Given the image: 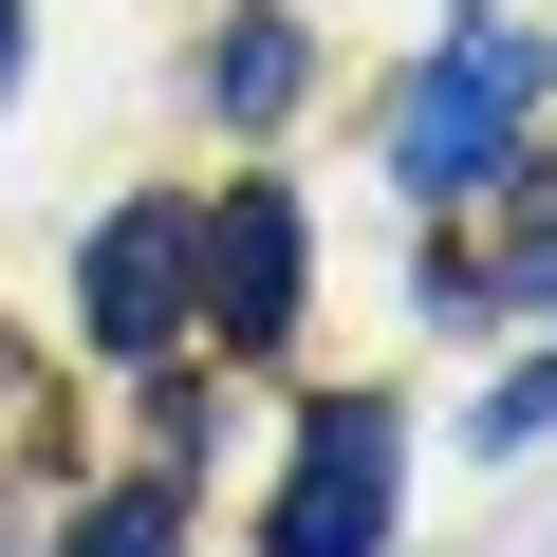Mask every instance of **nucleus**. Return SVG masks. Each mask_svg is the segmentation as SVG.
I'll return each mask as SVG.
<instances>
[{
  "label": "nucleus",
  "instance_id": "7",
  "mask_svg": "<svg viewBox=\"0 0 557 557\" xmlns=\"http://www.w3.org/2000/svg\"><path fill=\"white\" fill-rule=\"evenodd\" d=\"M465 428H483V446H539V428H557V354H539V372H520L502 409H465Z\"/></svg>",
  "mask_w": 557,
  "mask_h": 557
},
{
  "label": "nucleus",
  "instance_id": "4",
  "mask_svg": "<svg viewBox=\"0 0 557 557\" xmlns=\"http://www.w3.org/2000/svg\"><path fill=\"white\" fill-rule=\"evenodd\" d=\"M205 317L260 354V335H298V205L278 186H242L223 223H205Z\"/></svg>",
  "mask_w": 557,
  "mask_h": 557
},
{
  "label": "nucleus",
  "instance_id": "6",
  "mask_svg": "<svg viewBox=\"0 0 557 557\" xmlns=\"http://www.w3.org/2000/svg\"><path fill=\"white\" fill-rule=\"evenodd\" d=\"M75 557H168V502H149V483H131V502H94V520H75Z\"/></svg>",
  "mask_w": 557,
  "mask_h": 557
},
{
  "label": "nucleus",
  "instance_id": "8",
  "mask_svg": "<svg viewBox=\"0 0 557 557\" xmlns=\"http://www.w3.org/2000/svg\"><path fill=\"white\" fill-rule=\"evenodd\" d=\"M0 94H20V0H0Z\"/></svg>",
  "mask_w": 557,
  "mask_h": 557
},
{
  "label": "nucleus",
  "instance_id": "3",
  "mask_svg": "<svg viewBox=\"0 0 557 557\" xmlns=\"http://www.w3.org/2000/svg\"><path fill=\"white\" fill-rule=\"evenodd\" d=\"M186 278H205V223H186V205H131V223L94 242V278H75V298H94V335H112V354H168Z\"/></svg>",
  "mask_w": 557,
  "mask_h": 557
},
{
  "label": "nucleus",
  "instance_id": "2",
  "mask_svg": "<svg viewBox=\"0 0 557 557\" xmlns=\"http://www.w3.org/2000/svg\"><path fill=\"white\" fill-rule=\"evenodd\" d=\"M260 557H391V409H372V391H335V409L298 428Z\"/></svg>",
  "mask_w": 557,
  "mask_h": 557
},
{
  "label": "nucleus",
  "instance_id": "5",
  "mask_svg": "<svg viewBox=\"0 0 557 557\" xmlns=\"http://www.w3.org/2000/svg\"><path fill=\"white\" fill-rule=\"evenodd\" d=\"M278 94H298V38L242 20V38H223V112H242V131H278Z\"/></svg>",
  "mask_w": 557,
  "mask_h": 557
},
{
  "label": "nucleus",
  "instance_id": "1",
  "mask_svg": "<svg viewBox=\"0 0 557 557\" xmlns=\"http://www.w3.org/2000/svg\"><path fill=\"white\" fill-rule=\"evenodd\" d=\"M520 94H539V57L483 20V38H446L428 75H409V131H391V168H409V205H465L502 149H520Z\"/></svg>",
  "mask_w": 557,
  "mask_h": 557
}]
</instances>
